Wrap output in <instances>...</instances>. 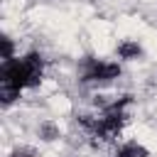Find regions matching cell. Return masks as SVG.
I'll return each instance as SVG.
<instances>
[{"label": "cell", "instance_id": "5b68a950", "mask_svg": "<svg viewBox=\"0 0 157 157\" xmlns=\"http://www.w3.org/2000/svg\"><path fill=\"white\" fill-rule=\"evenodd\" d=\"M110 157H150V150L137 140H125L115 147V152Z\"/></svg>", "mask_w": 157, "mask_h": 157}, {"label": "cell", "instance_id": "6da1fadb", "mask_svg": "<svg viewBox=\"0 0 157 157\" xmlns=\"http://www.w3.org/2000/svg\"><path fill=\"white\" fill-rule=\"evenodd\" d=\"M44 69H47V59L39 52H25L10 61H2L0 64V105L10 108L20 101L25 91L42 86Z\"/></svg>", "mask_w": 157, "mask_h": 157}, {"label": "cell", "instance_id": "3957f363", "mask_svg": "<svg viewBox=\"0 0 157 157\" xmlns=\"http://www.w3.org/2000/svg\"><path fill=\"white\" fill-rule=\"evenodd\" d=\"M78 83L83 86H110L123 76V66L118 59H103V56H83L78 59Z\"/></svg>", "mask_w": 157, "mask_h": 157}, {"label": "cell", "instance_id": "ba28073f", "mask_svg": "<svg viewBox=\"0 0 157 157\" xmlns=\"http://www.w3.org/2000/svg\"><path fill=\"white\" fill-rule=\"evenodd\" d=\"M5 157H39V152H37L34 147H29V145H17V147H12Z\"/></svg>", "mask_w": 157, "mask_h": 157}, {"label": "cell", "instance_id": "277c9868", "mask_svg": "<svg viewBox=\"0 0 157 157\" xmlns=\"http://www.w3.org/2000/svg\"><path fill=\"white\" fill-rule=\"evenodd\" d=\"M115 56L118 61H140L145 56V47L137 39H120L115 47Z\"/></svg>", "mask_w": 157, "mask_h": 157}, {"label": "cell", "instance_id": "8992f818", "mask_svg": "<svg viewBox=\"0 0 157 157\" xmlns=\"http://www.w3.org/2000/svg\"><path fill=\"white\" fill-rule=\"evenodd\" d=\"M37 135H39L42 142H54V140H59L61 130H59V125L54 120H42L39 128H37Z\"/></svg>", "mask_w": 157, "mask_h": 157}, {"label": "cell", "instance_id": "7a4b0ae2", "mask_svg": "<svg viewBox=\"0 0 157 157\" xmlns=\"http://www.w3.org/2000/svg\"><path fill=\"white\" fill-rule=\"evenodd\" d=\"M130 108H132V96L125 93L120 98H113L103 103L96 113H81L76 115V123L83 128L88 137H96L101 142H113L120 137L123 128L130 120Z\"/></svg>", "mask_w": 157, "mask_h": 157}, {"label": "cell", "instance_id": "52a82bcc", "mask_svg": "<svg viewBox=\"0 0 157 157\" xmlns=\"http://www.w3.org/2000/svg\"><path fill=\"white\" fill-rule=\"evenodd\" d=\"M0 47H2V61H10V59L17 56L15 54V42H12L10 34H0Z\"/></svg>", "mask_w": 157, "mask_h": 157}]
</instances>
